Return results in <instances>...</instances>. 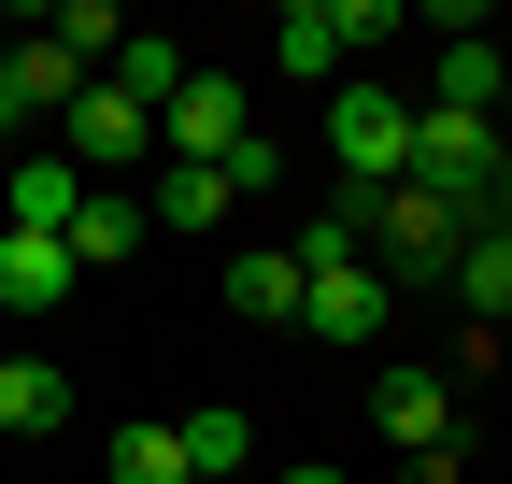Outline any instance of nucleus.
I'll return each mask as SVG.
<instances>
[{"label": "nucleus", "instance_id": "4", "mask_svg": "<svg viewBox=\"0 0 512 484\" xmlns=\"http://www.w3.org/2000/svg\"><path fill=\"white\" fill-rule=\"evenodd\" d=\"M456 242H470L456 200H427V186H384V200H370V257H384V285H399V271H456Z\"/></svg>", "mask_w": 512, "mask_h": 484}, {"label": "nucleus", "instance_id": "10", "mask_svg": "<svg viewBox=\"0 0 512 484\" xmlns=\"http://www.w3.org/2000/svg\"><path fill=\"white\" fill-rule=\"evenodd\" d=\"M0 200H15V228H57V242H72L86 171H72V157H0Z\"/></svg>", "mask_w": 512, "mask_h": 484}, {"label": "nucleus", "instance_id": "6", "mask_svg": "<svg viewBox=\"0 0 512 484\" xmlns=\"http://www.w3.org/2000/svg\"><path fill=\"white\" fill-rule=\"evenodd\" d=\"M427 100H441V114H512V57H498V29H484V15H441Z\"/></svg>", "mask_w": 512, "mask_h": 484}, {"label": "nucleus", "instance_id": "20", "mask_svg": "<svg viewBox=\"0 0 512 484\" xmlns=\"http://www.w3.org/2000/svg\"><path fill=\"white\" fill-rule=\"evenodd\" d=\"M57 57H128V15H114V0H57V15H29Z\"/></svg>", "mask_w": 512, "mask_h": 484}, {"label": "nucleus", "instance_id": "13", "mask_svg": "<svg viewBox=\"0 0 512 484\" xmlns=\"http://www.w3.org/2000/svg\"><path fill=\"white\" fill-rule=\"evenodd\" d=\"M143 200H128V186H86V214H72V271H114V257H143Z\"/></svg>", "mask_w": 512, "mask_h": 484}, {"label": "nucleus", "instance_id": "19", "mask_svg": "<svg viewBox=\"0 0 512 484\" xmlns=\"http://www.w3.org/2000/svg\"><path fill=\"white\" fill-rule=\"evenodd\" d=\"M114 484H200V470H185V428H171V413H128V428H114Z\"/></svg>", "mask_w": 512, "mask_h": 484}, {"label": "nucleus", "instance_id": "12", "mask_svg": "<svg viewBox=\"0 0 512 484\" xmlns=\"http://www.w3.org/2000/svg\"><path fill=\"white\" fill-rule=\"evenodd\" d=\"M342 57H356L342 43V0H285V15H271V72H313V86H328Z\"/></svg>", "mask_w": 512, "mask_h": 484}, {"label": "nucleus", "instance_id": "17", "mask_svg": "<svg viewBox=\"0 0 512 484\" xmlns=\"http://www.w3.org/2000/svg\"><path fill=\"white\" fill-rule=\"evenodd\" d=\"M86 100V57H57L43 29H15V114H72Z\"/></svg>", "mask_w": 512, "mask_h": 484}, {"label": "nucleus", "instance_id": "11", "mask_svg": "<svg viewBox=\"0 0 512 484\" xmlns=\"http://www.w3.org/2000/svg\"><path fill=\"white\" fill-rule=\"evenodd\" d=\"M441 285L470 299V328H498V314H512V214H484V228L456 242V271H441Z\"/></svg>", "mask_w": 512, "mask_h": 484}, {"label": "nucleus", "instance_id": "15", "mask_svg": "<svg viewBox=\"0 0 512 484\" xmlns=\"http://www.w3.org/2000/svg\"><path fill=\"white\" fill-rule=\"evenodd\" d=\"M185 72H200V57H185L171 29H128V57H114V86L143 100V114H171V100H185Z\"/></svg>", "mask_w": 512, "mask_h": 484}, {"label": "nucleus", "instance_id": "7", "mask_svg": "<svg viewBox=\"0 0 512 484\" xmlns=\"http://www.w3.org/2000/svg\"><path fill=\"white\" fill-rule=\"evenodd\" d=\"M370 413H384V442H399V456H441V442H456V371H384Z\"/></svg>", "mask_w": 512, "mask_h": 484}, {"label": "nucleus", "instance_id": "2", "mask_svg": "<svg viewBox=\"0 0 512 484\" xmlns=\"http://www.w3.org/2000/svg\"><path fill=\"white\" fill-rule=\"evenodd\" d=\"M242 143H256V86L200 57V72H185V100L157 114V157H185V171H228Z\"/></svg>", "mask_w": 512, "mask_h": 484}, {"label": "nucleus", "instance_id": "21", "mask_svg": "<svg viewBox=\"0 0 512 484\" xmlns=\"http://www.w3.org/2000/svg\"><path fill=\"white\" fill-rule=\"evenodd\" d=\"M29 129V114H15V29H0V143H15Z\"/></svg>", "mask_w": 512, "mask_h": 484}, {"label": "nucleus", "instance_id": "18", "mask_svg": "<svg viewBox=\"0 0 512 484\" xmlns=\"http://www.w3.org/2000/svg\"><path fill=\"white\" fill-rule=\"evenodd\" d=\"M171 428H185V470H200V484H242V456H256V428H242L228 399H200V413H171Z\"/></svg>", "mask_w": 512, "mask_h": 484}, {"label": "nucleus", "instance_id": "14", "mask_svg": "<svg viewBox=\"0 0 512 484\" xmlns=\"http://www.w3.org/2000/svg\"><path fill=\"white\" fill-rule=\"evenodd\" d=\"M228 200H242L228 171H185V157H157V186H143V214H157V228H228Z\"/></svg>", "mask_w": 512, "mask_h": 484}, {"label": "nucleus", "instance_id": "22", "mask_svg": "<svg viewBox=\"0 0 512 484\" xmlns=\"http://www.w3.org/2000/svg\"><path fill=\"white\" fill-rule=\"evenodd\" d=\"M285 484H356V470H328V456H299V470H285Z\"/></svg>", "mask_w": 512, "mask_h": 484}, {"label": "nucleus", "instance_id": "1", "mask_svg": "<svg viewBox=\"0 0 512 484\" xmlns=\"http://www.w3.org/2000/svg\"><path fill=\"white\" fill-rule=\"evenodd\" d=\"M328 157H342V200H356V214H370L384 186H413V100L384 86V72L328 86Z\"/></svg>", "mask_w": 512, "mask_h": 484}, {"label": "nucleus", "instance_id": "8", "mask_svg": "<svg viewBox=\"0 0 512 484\" xmlns=\"http://www.w3.org/2000/svg\"><path fill=\"white\" fill-rule=\"evenodd\" d=\"M86 271H72V242L57 228H0V314H57Z\"/></svg>", "mask_w": 512, "mask_h": 484}, {"label": "nucleus", "instance_id": "16", "mask_svg": "<svg viewBox=\"0 0 512 484\" xmlns=\"http://www.w3.org/2000/svg\"><path fill=\"white\" fill-rule=\"evenodd\" d=\"M228 314L242 328H299V257H228Z\"/></svg>", "mask_w": 512, "mask_h": 484}, {"label": "nucleus", "instance_id": "5", "mask_svg": "<svg viewBox=\"0 0 512 484\" xmlns=\"http://www.w3.org/2000/svg\"><path fill=\"white\" fill-rule=\"evenodd\" d=\"M384 299H399V285H384L370 257H342V271H299V328L328 342V356H370V342H384Z\"/></svg>", "mask_w": 512, "mask_h": 484}, {"label": "nucleus", "instance_id": "9", "mask_svg": "<svg viewBox=\"0 0 512 484\" xmlns=\"http://www.w3.org/2000/svg\"><path fill=\"white\" fill-rule=\"evenodd\" d=\"M43 428H72V371L57 356H0V442H43Z\"/></svg>", "mask_w": 512, "mask_h": 484}, {"label": "nucleus", "instance_id": "3", "mask_svg": "<svg viewBox=\"0 0 512 484\" xmlns=\"http://www.w3.org/2000/svg\"><path fill=\"white\" fill-rule=\"evenodd\" d=\"M57 143H72V171H86V186H100V171H143V186H157V114L128 100L114 72H100L72 114H57Z\"/></svg>", "mask_w": 512, "mask_h": 484}]
</instances>
